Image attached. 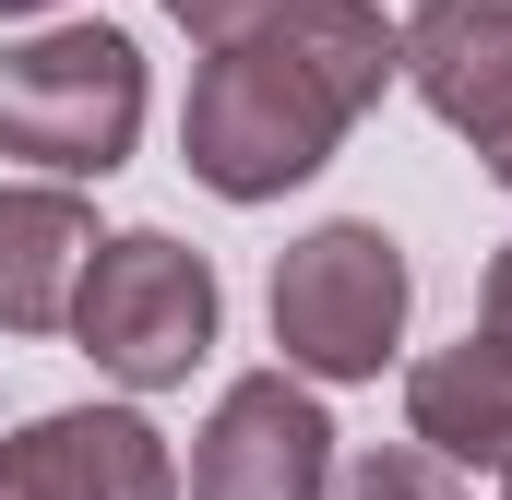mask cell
<instances>
[{
	"label": "cell",
	"instance_id": "obj_1",
	"mask_svg": "<svg viewBox=\"0 0 512 500\" xmlns=\"http://www.w3.org/2000/svg\"><path fill=\"white\" fill-rule=\"evenodd\" d=\"M393 84V24L382 0H286L239 36H215V60L191 72V120H179V155L203 191L227 203H274L298 191L358 108Z\"/></svg>",
	"mask_w": 512,
	"mask_h": 500
},
{
	"label": "cell",
	"instance_id": "obj_2",
	"mask_svg": "<svg viewBox=\"0 0 512 500\" xmlns=\"http://www.w3.org/2000/svg\"><path fill=\"white\" fill-rule=\"evenodd\" d=\"M143 131V48L120 24H48L0 48V155L48 179H108Z\"/></svg>",
	"mask_w": 512,
	"mask_h": 500
},
{
	"label": "cell",
	"instance_id": "obj_3",
	"mask_svg": "<svg viewBox=\"0 0 512 500\" xmlns=\"http://www.w3.org/2000/svg\"><path fill=\"white\" fill-rule=\"evenodd\" d=\"M72 334L84 358L131 393H167L215 358V262L179 250L167 227H131V239H96L84 286H72Z\"/></svg>",
	"mask_w": 512,
	"mask_h": 500
},
{
	"label": "cell",
	"instance_id": "obj_4",
	"mask_svg": "<svg viewBox=\"0 0 512 500\" xmlns=\"http://www.w3.org/2000/svg\"><path fill=\"white\" fill-rule=\"evenodd\" d=\"M405 298H417L405 250L370 215H334L274 262V346L310 381H370L393 358V334H405Z\"/></svg>",
	"mask_w": 512,
	"mask_h": 500
},
{
	"label": "cell",
	"instance_id": "obj_5",
	"mask_svg": "<svg viewBox=\"0 0 512 500\" xmlns=\"http://www.w3.org/2000/svg\"><path fill=\"white\" fill-rule=\"evenodd\" d=\"M322 489H334V417L286 370L227 381V405L203 417V453H191V500H322Z\"/></svg>",
	"mask_w": 512,
	"mask_h": 500
},
{
	"label": "cell",
	"instance_id": "obj_6",
	"mask_svg": "<svg viewBox=\"0 0 512 500\" xmlns=\"http://www.w3.org/2000/svg\"><path fill=\"white\" fill-rule=\"evenodd\" d=\"M0 500H179V465L131 405H60L0 429Z\"/></svg>",
	"mask_w": 512,
	"mask_h": 500
},
{
	"label": "cell",
	"instance_id": "obj_7",
	"mask_svg": "<svg viewBox=\"0 0 512 500\" xmlns=\"http://www.w3.org/2000/svg\"><path fill=\"white\" fill-rule=\"evenodd\" d=\"M393 72L489 155L512 131V0H417L393 24Z\"/></svg>",
	"mask_w": 512,
	"mask_h": 500
},
{
	"label": "cell",
	"instance_id": "obj_8",
	"mask_svg": "<svg viewBox=\"0 0 512 500\" xmlns=\"http://www.w3.org/2000/svg\"><path fill=\"white\" fill-rule=\"evenodd\" d=\"M405 429L441 453V465H489L512 477V334H465V346H441V358H417L405 370Z\"/></svg>",
	"mask_w": 512,
	"mask_h": 500
},
{
	"label": "cell",
	"instance_id": "obj_9",
	"mask_svg": "<svg viewBox=\"0 0 512 500\" xmlns=\"http://www.w3.org/2000/svg\"><path fill=\"white\" fill-rule=\"evenodd\" d=\"M96 262V215L72 191H0V334H60Z\"/></svg>",
	"mask_w": 512,
	"mask_h": 500
},
{
	"label": "cell",
	"instance_id": "obj_10",
	"mask_svg": "<svg viewBox=\"0 0 512 500\" xmlns=\"http://www.w3.org/2000/svg\"><path fill=\"white\" fill-rule=\"evenodd\" d=\"M334 500H465L453 489V465L417 441V453H370V465H346V489Z\"/></svg>",
	"mask_w": 512,
	"mask_h": 500
},
{
	"label": "cell",
	"instance_id": "obj_11",
	"mask_svg": "<svg viewBox=\"0 0 512 500\" xmlns=\"http://www.w3.org/2000/svg\"><path fill=\"white\" fill-rule=\"evenodd\" d=\"M167 12H179V24H191L203 48H215V36H239V24H262V12H286V0H167Z\"/></svg>",
	"mask_w": 512,
	"mask_h": 500
},
{
	"label": "cell",
	"instance_id": "obj_12",
	"mask_svg": "<svg viewBox=\"0 0 512 500\" xmlns=\"http://www.w3.org/2000/svg\"><path fill=\"white\" fill-rule=\"evenodd\" d=\"M477 310H489V334H512V250L489 262V298H477Z\"/></svg>",
	"mask_w": 512,
	"mask_h": 500
},
{
	"label": "cell",
	"instance_id": "obj_13",
	"mask_svg": "<svg viewBox=\"0 0 512 500\" xmlns=\"http://www.w3.org/2000/svg\"><path fill=\"white\" fill-rule=\"evenodd\" d=\"M489 179H501V191H512V131H501V143H489Z\"/></svg>",
	"mask_w": 512,
	"mask_h": 500
},
{
	"label": "cell",
	"instance_id": "obj_14",
	"mask_svg": "<svg viewBox=\"0 0 512 500\" xmlns=\"http://www.w3.org/2000/svg\"><path fill=\"white\" fill-rule=\"evenodd\" d=\"M12 12H48V0H0V24H12Z\"/></svg>",
	"mask_w": 512,
	"mask_h": 500
},
{
	"label": "cell",
	"instance_id": "obj_15",
	"mask_svg": "<svg viewBox=\"0 0 512 500\" xmlns=\"http://www.w3.org/2000/svg\"><path fill=\"white\" fill-rule=\"evenodd\" d=\"M501 489H512V477H501Z\"/></svg>",
	"mask_w": 512,
	"mask_h": 500
}]
</instances>
